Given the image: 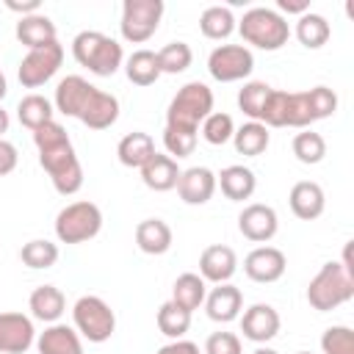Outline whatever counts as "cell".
<instances>
[{"label":"cell","instance_id":"cell-1","mask_svg":"<svg viewBox=\"0 0 354 354\" xmlns=\"http://www.w3.org/2000/svg\"><path fill=\"white\" fill-rule=\"evenodd\" d=\"M72 55L97 77H111L124 61L122 44L100 30H80L72 39Z\"/></svg>","mask_w":354,"mask_h":354},{"label":"cell","instance_id":"cell-2","mask_svg":"<svg viewBox=\"0 0 354 354\" xmlns=\"http://www.w3.org/2000/svg\"><path fill=\"white\" fill-rule=\"evenodd\" d=\"M238 30H241V39L257 50H266V53H274L279 47L288 44L290 39V28L285 22V17L274 8H266V6H257V8H249L241 22H238Z\"/></svg>","mask_w":354,"mask_h":354},{"label":"cell","instance_id":"cell-3","mask_svg":"<svg viewBox=\"0 0 354 354\" xmlns=\"http://www.w3.org/2000/svg\"><path fill=\"white\" fill-rule=\"evenodd\" d=\"M351 296H354V277L337 260L324 263L307 285V301L318 313H329V310L346 304Z\"/></svg>","mask_w":354,"mask_h":354},{"label":"cell","instance_id":"cell-4","mask_svg":"<svg viewBox=\"0 0 354 354\" xmlns=\"http://www.w3.org/2000/svg\"><path fill=\"white\" fill-rule=\"evenodd\" d=\"M213 113V91L199 83L191 80L185 83L169 102L166 111V124H177V127H191L199 130V124Z\"/></svg>","mask_w":354,"mask_h":354},{"label":"cell","instance_id":"cell-5","mask_svg":"<svg viewBox=\"0 0 354 354\" xmlns=\"http://www.w3.org/2000/svg\"><path fill=\"white\" fill-rule=\"evenodd\" d=\"M102 230V210L88 202H72L55 216V235L61 243H86Z\"/></svg>","mask_w":354,"mask_h":354},{"label":"cell","instance_id":"cell-6","mask_svg":"<svg viewBox=\"0 0 354 354\" xmlns=\"http://www.w3.org/2000/svg\"><path fill=\"white\" fill-rule=\"evenodd\" d=\"M39 163L50 174L53 188L61 196H72V194L80 191V185H83V166H80V160H77V155L72 149V141L39 152Z\"/></svg>","mask_w":354,"mask_h":354},{"label":"cell","instance_id":"cell-7","mask_svg":"<svg viewBox=\"0 0 354 354\" xmlns=\"http://www.w3.org/2000/svg\"><path fill=\"white\" fill-rule=\"evenodd\" d=\"M72 318L77 335H83L88 343H105L116 329V315L100 296H80L72 307Z\"/></svg>","mask_w":354,"mask_h":354},{"label":"cell","instance_id":"cell-8","mask_svg":"<svg viewBox=\"0 0 354 354\" xmlns=\"http://www.w3.org/2000/svg\"><path fill=\"white\" fill-rule=\"evenodd\" d=\"M163 17V0H124L122 3V39L133 44H144L155 36Z\"/></svg>","mask_w":354,"mask_h":354},{"label":"cell","instance_id":"cell-9","mask_svg":"<svg viewBox=\"0 0 354 354\" xmlns=\"http://www.w3.org/2000/svg\"><path fill=\"white\" fill-rule=\"evenodd\" d=\"M254 69V55L243 44H221L207 55V72L218 83H235L249 77Z\"/></svg>","mask_w":354,"mask_h":354},{"label":"cell","instance_id":"cell-10","mask_svg":"<svg viewBox=\"0 0 354 354\" xmlns=\"http://www.w3.org/2000/svg\"><path fill=\"white\" fill-rule=\"evenodd\" d=\"M61 64H64V47L58 41H53L39 50H28V55L19 61L17 77L25 88H39L61 69Z\"/></svg>","mask_w":354,"mask_h":354},{"label":"cell","instance_id":"cell-11","mask_svg":"<svg viewBox=\"0 0 354 354\" xmlns=\"http://www.w3.org/2000/svg\"><path fill=\"white\" fill-rule=\"evenodd\" d=\"M277 227H279V218H277V210L271 205H246L238 216V230L243 238L254 241V243H266L277 235Z\"/></svg>","mask_w":354,"mask_h":354},{"label":"cell","instance_id":"cell-12","mask_svg":"<svg viewBox=\"0 0 354 354\" xmlns=\"http://www.w3.org/2000/svg\"><path fill=\"white\" fill-rule=\"evenodd\" d=\"M36 340L33 321L22 313H0V351L25 354Z\"/></svg>","mask_w":354,"mask_h":354},{"label":"cell","instance_id":"cell-13","mask_svg":"<svg viewBox=\"0 0 354 354\" xmlns=\"http://www.w3.org/2000/svg\"><path fill=\"white\" fill-rule=\"evenodd\" d=\"M285 268H288V260H285V254H282L277 246H257V249H252V252L246 254V260H243L246 277H249L252 282H263V285L277 282V279L285 274Z\"/></svg>","mask_w":354,"mask_h":354},{"label":"cell","instance_id":"cell-14","mask_svg":"<svg viewBox=\"0 0 354 354\" xmlns=\"http://www.w3.org/2000/svg\"><path fill=\"white\" fill-rule=\"evenodd\" d=\"M235 268H238V257L224 243H213V246H207L199 254V277L205 282H213V285L230 282L232 274H235Z\"/></svg>","mask_w":354,"mask_h":354},{"label":"cell","instance_id":"cell-15","mask_svg":"<svg viewBox=\"0 0 354 354\" xmlns=\"http://www.w3.org/2000/svg\"><path fill=\"white\" fill-rule=\"evenodd\" d=\"M77 119L86 127H91V130H108L119 119V100L113 94H108V91H102V88L94 86V91L88 94L86 105L80 108Z\"/></svg>","mask_w":354,"mask_h":354},{"label":"cell","instance_id":"cell-16","mask_svg":"<svg viewBox=\"0 0 354 354\" xmlns=\"http://www.w3.org/2000/svg\"><path fill=\"white\" fill-rule=\"evenodd\" d=\"M241 332L252 343H268L279 332V313L271 304H252L241 318Z\"/></svg>","mask_w":354,"mask_h":354},{"label":"cell","instance_id":"cell-17","mask_svg":"<svg viewBox=\"0 0 354 354\" xmlns=\"http://www.w3.org/2000/svg\"><path fill=\"white\" fill-rule=\"evenodd\" d=\"M177 194L185 205H205L216 194V174L207 166H191L180 171Z\"/></svg>","mask_w":354,"mask_h":354},{"label":"cell","instance_id":"cell-18","mask_svg":"<svg viewBox=\"0 0 354 354\" xmlns=\"http://www.w3.org/2000/svg\"><path fill=\"white\" fill-rule=\"evenodd\" d=\"M241 307H243V293L230 285V282H221L216 285L207 296H205V310H207V318L210 321H218V324H230L241 315Z\"/></svg>","mask_w":354,"mask_h":354},{"label":"cell","instance_id":"cell-19","mask_svg":"<svg viewBox=\"0 0 354 354\" xmlns=\"http://www.w3.org/2000/svg\"><path fill=\"white\" fill-rule=\"evenodd\" d=\"M290 210H293V216L296 218H301V221H313V218H318L321 213H324V207H326V196H324V188L318 185V183H313V180H301V183H296L293 188H290Z\"/></svg>","mask_w":354,"mask_h":354},{"label":"cell","instance_id":"cell-20","mask_svg":"<svg viewBox=\"0 0 354 354\" xmlns=\"http://www.w3.org/2000/svg\"><path fill=\"white\" fill-rule=\"evenodd\" d=\"M94 91V86L80 77V75H66L58 86H55V111L64 113V116H75L80 113V108L86 105L88 94Z\"/></svg>","mask_w":354,"mask_h":354},{"label":"cell","instance_id":"cell-21","mask_svg":"<svg viewBox=\"0 0 354 354\" xmlns=\"http://www.w3.org/2000/svg\"><path fill=\"white\" fill-rule=\"evenodd\" d=\"M141 180L147 188L152 191H171L177 188V180H180V166L174 158L163 155V152H155L144 166H141Z\"/></svg>","mask_w":354,"mask_h":354},{"label":"cell","instance_id":"cell-22","mask_svg":"<svg viewBox=\"0 0 354 354\" xmlns=\"http://www.w3.org/2000/svg\"><path fill=\"white\" fill-rule=\"evenodd\" d=\"M36 348H39V354H83L77 329H72L66 324H50L39 335Z\"/></svg>","mask_w":354,"mask_h":354},{"label":"cell","instance_id":"cell-23","mask_svg":"<svg viewBox=\"0 0 354 354\" xmlns=\"http://www.w3.org/2000/svg\"><path fill=\"white\" fill-rule=\"evenodd\" d=\"M17 39L28 50H39L44 44L58 41L53 19L47 14H41V11L39 14H30V17H19V22H17Z\"/></svg>","mask_w":354,"mask_h":354},{"label":"cell","instance_id":"cell-24","mask_svg":"<svg viewBox=\"0 0 354 354\" xmlns=\"http://www.w3.org/2000/svg\"><path fill=\"white\" fill-rule=\"evenodd\" d=\"M216 185H221V194L232 202H243L254 194L257 188V180H254V171L246 169V166H227L221 169V174H216Z\"/></svg>","mask_w":354,"mask_h":354},{"label":"cell","instance_id":"cell-25","mask_svg":"<svg viewBox=\"0 0 354 354\" xmlns=\"http://www.w3.org/2000/svg\"><path fill=\"white\" fill-rule=\"evenodd\" d=\"M28 307H30V313H33L36 321L55 324V321L64 315V310H66V299H64V293H61L55 285H39V288L30 293Z\"/></svg>","mask_w":354,"mask_h":354},{"label":"cell","instance_id":"cell-26","mask_svg":"<svg viewBox=\"0 0 354 354\" xmlns=\"http://www.w3.org/2000/svg\"><path fill=\"white\" fill-rule=\"evenodd\" d=\"M136 243L144 254H166L171 249V227L163 218H144L136 227Z\"/></svg>","mask_w":354,"mask_h":354},{"label":"cell","instance_id":"cell-27","mask_svg":"<svg viewBox=\"0 0 354 354\" xmlns=\"http://www.w3.org/2000/svg\"><path fill=\"white\" fill-rule=\"evenodd\" d=\"M155 152H158V149H155L152 136H149V133H141V130L127 133V136L119 141V147H116V155H119L122 166H127V169H141Z\"/></svg>","mask_w":354,"mask_h":354},{"label":"cell","instance_id":"cell-28","mask_svg":"<svg viewBox=\"0 0 354 354\" xmlns=\"http://www.w3.org/2000/svg\"><path fill=\"white\" fill-rule=\"evenodd\" d=\"M205 296H207V285L199 274H180L174 279V288H171V301L177 307H183L185 313H194L205 304Z\"/></svg>","mask_w":354,"mask_h":354},{"label":"cell","instance_id":"cell-29","mask_svg":"<svg viewBox=\"0 0 354 354\" xmlns=\"http://www.w3.org/2000/svg\"><path fill=\"white\" fill-rule=\"evenodd\" d=\"M271 136H268V127L260 124V122H246L241 127H235L232 133V144H235V152L243 155V158H257L266 152Z\"/></svg>","mask_w":354,"mask_h":354},{"label":"cell","instance_id":"cell-30","mask_svg":"<svg viewBox=\"0 0 354 354\" xmlns=\"http://www.w3.org/2000/svg\"><path fill=\"white\" fill-rule=\"evenodd\" d=\"M124 75L130 83L136 86H152L160 77V66H158V55L152 50H136L127 61H124Z\"/></svg>","mask_w":354,"mask_h":354},{"label":"cell","instance_id":"cell-31","mask_svg":"<svg viewBox=\"0 0 354 354\" xmlns=\"http://www.w3.org/2000/svg\"><path fill=\"white\" fill-rule=\"evenodd\" d=\"M329 36H332V28H329V22H326L321 14L307 11V14L299 17V22H296V39H299L307 50L324 47V44L329 41Z\"/></svg>","mask_w":354,"mask_h":354},{"label":"cell","instance_id":"cell-32","mask_svg":"<svg viewBox=\"0 0 354 354\" xmlns=\"http://www.w3.org/2000/svg\"><path fill=\"white\" fill-rule=\"evenodd\" d=\"M199 30H202V36H207L213 41H221L235 30V17L227 6H210L199 17Z\"/></svg>","mask_w":354,"mask_h":354},{"label":"cell","instance_id":"cell-33","mask_svg":"<svg viewBox=\"0 0 354 354\" xmlns=\"http://www.w3.org/2000/svg\"><path fill=\"white\" fill-rule=\"evenodd\" d=\"M17 116H19V122L33 133V130H39L41 124L53 122V102H50L47 97H41V94H28V97L19 100Z\"/></svg>","mask_w":354,"mask_h":354},{"label":"cell","instance_id":"cell-34","mask_svg":"<svg viewBox=\"0 0 354 354\" xmlns=\"http://www.w3.org/2000/svg\"><path fill=\"white\" fill-rule=\"evenodd\" d=\"M268 94H271V86L263 83V80H249V83H243V88L238 91V108L249 116V122H260V119H263Z\"/></svg>","mask_w":354,"mask_h":354},{"label":"cell","instance_id":"cell-35","mask_svg":"<svg viewBox=\"0 0 354 354\" xmlns=\"http://www.w3.org/2000/svg\"><path fill=\"white\" fill-rule=\"evenodd\" d=\"M155 55H158L160 75H163V72H166V75H180V72H185V69L191 66V61H194V53H191V47H188L185 41H169V44L160 47Z\"/></svg>","mask_w":354,"mask_h":354},{"label":"cell","instance_id":"cell-36","mask_svg":"<svg viewBox=\"0 0 354 354\" xmlns=\"http://www.w3.org/2000/svg\"><path fill=\"white\" fill-rule=\"evenodd\" d=\"M188 326H191V313H185L174 301L160 304V310H158V329H160V335H166L171 340H180L188 332Z\"/></svg>","mask_w":354,"mask_h":354},{"label":"cell","instance_id":"cell-37","mask_svg":"<svg viewBox=\"0 0 354 354\" xmlns=\"http://www.w3.org/2000/svg\"><path fill=\"white\" fill-rule=\"evenodd\" d=\"M196 133H199V130L177 127V124H166V130H163V147H166L169 158L180 160V158L194 155V149H196Z\"/></svg>","mask_w":354,"mask_h":354},{"label":"cell","instance_id":"cell-38","mask_svg":"<svg viewBox=\"0 0 354 354\" xmlns=\"http://www.w3.org/2000/svg\"><path fill=\"white\" fill-rule=\"evenodd\" d=\"M293 155H296L301 163H307V166L321 163L324 155H326V141H324V136L315 133V130H301V133H296V136H293Z\"/></svg>","mask_w":354,"mask_h":354},{"label":"cell","instance_id":"cell-39","mask_svg":"<svg viewBox=\"0 0 354 354\" xmlns=\"http://www.w3.org/2000/svg\"><path fill=\"white\" fill-rule=\"evenodd\" d=\"M19 257L28 268H53L58 260V246L47 238H36V241H28L22 246Z\"/></svg>","mask_w":354,"mask_h":354},{"label":"cell","instance_id":"cell-40","mask_svg":"<svg viewBox=\"0 0 354 354\" xmlns=\"http://www.w3.org/2000/svg\"><path fill=\"white\" fill-rule=\"evenodd\" d=\"M232 133H235V122H232L230 113L213 111V113L202 122V138H205L207 144H213V147L227 144V141L232 138Z\"/></svg>","mask_w":354,"mask_h":354},{"label":"cell","instance_id":"cell-41","mask_svg":"<svg viewBox=\"0 0 354 354\" xmlns=\"http://www.w3.org/2000/svg\"><path fill=\"white\" fill-rule=\"evenodd\" d=\"M307 102H310V113H313V122L318 119H326L337 111V94L326 86H315V88H307Z\"/></svg>","mask_w":354,"mask_h":354},{"label":"cell","instance_id":"cell-42","mask_svg":"<svg viewBox=\"0 0 354 354\" xmlns=\"http://www.w3.org/2000/svg\"><path fill=\"white\" fill-rule=\"evenodd\" d=\"M324 354H354V335L348 326H329L321 337Z\"/></svg>","mask_w":354,"mask_h":354},{"label":"cell","instance_id":"cell-43","mask_svg":"<svg viewBox=\"0 0 354 354\" xmlns=\"http://www.w3.org/2000/svg\"><path fill=\"white\" fill-rule=\"evenodd\" d=\"M33 144H36V149L39 152H44V149H53V147H61V144H69V136H66V127L61 124V122H47V124H41L39 130H33Z\"/></svg>","mask_w":354,"mask_h":354},{"label":"cell","instance_id":"cell-44","mask_svg":"<svg viewBox=\"0 0 354 354\" xmlns=\"http://www.w3.org/2000/svg\"><path fill=\"white\" fill-rule=\"evenodd\" d=\"M205 354H243L235 332H213L205 340Z\"/></svg>","mask_w":354,"mask_h":354},{"label":"cell","instance_id":"cell-45","mask_svg":"<svg viewBox=\"0 0 354 354\" xmlns=\"http://www.w3.org/2000/svg\"><path fill=\"white\" fill-rule=\"evenodd\" d=\"M17 160H19L17 147H14L11 141L0 138V177H3V174H11V171L17 169Z\"/></svg>","mask_w":354,"mask_h":354},{"label":"cell","instance_id":"cell-46","mask_svg":"<svg viewBox=\"0 0 354 354\" xmlns=\"http://www.w3.org/2000/svg\"><path fill=\"white\" fill-rule=\"evenodd\" d=\"M158 354H199V346L191 343V340H183V337H180V340H171V343L160 346Z\"/></svg>","mask_w":354,"mask_h":354},{"label":"cell","instance_id":"cell-47","mask_svg":"<svg viewBox=\"0 0 354 354\" xmlns=\"http://www.w3.org/2000/svg\"><path fill=\"white\" fill-rule=\"evenodd\" d=\"M6 8L22 17H30V14H39V0H6Z\"/></svg>","mask_w":354,"mask_h":354},{"label":"cell","instance_id":"cell-48","mask_svg":"<svg viewBox=\"0 0 354 354\" xmlns=\"http://www.w3.org/2000/svg\"><path fill=\"white\" fill-rule=\"evenodd\" d=\"M277 8L285 11V14H307L310 11V3L307 0H277Z\"/></svg>","mask_w":354,"mask_h":354},{"label":"cell","instance_id":"cell-49","mask_svg":"<svg viewBox=\"0 0 354 354\" xmlns=\"http://www.w3.org/2000/svg\"><path fill=\"white\" fill-rule=\"evenodd\" d=\"M8 122H11V119H8V113L0 108V138H3V133H8Z\"/></svg>","mask_w":354,"mask_h":354},{"label":"cell","instance_id":"cell-50","mask_svg":"<svg viewBox=\"0 0 354 354\" xmlns=\"http://www.w3.org/2000/svg\"><path fill=\"white\" fill-rule=\"evenodd\" d=\"M6 91H8V83H6V75L0 72V100L6 97Z\"/></svg>","mask_w":354,"mask_h":354},{"label":"cell","instance_id":"cell-51","mask_svg":"<svg viewBox=\"0 0 354 354\" xmlns=\"http://www.w3.org/2000/svg\"><path fill=\"white\" fill-rule=\"evenodd\" d=\"M252 354H279V351H274V348H266V346H260V348H254Z\"/></svg>","mask_w":354,"mask_h":354},{"label":"cell","instance_id":"cell-52","mask_svg":"<svg viewBox=\"0 0 354 354\" xmlns=\"http://www.w3.org/2000/svg\"><path fill=\"white\" fill-rule=\"evenodd\" d=\"M296 354H310V351H296Z\"/></svg>","mask_w":354,"mask_h":354}]
</instances>
